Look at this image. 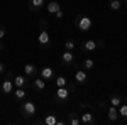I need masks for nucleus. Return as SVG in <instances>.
<instances>
[{
	"mask_svg": "<svg viewBox=\"0 0 127 125\" xmlns=\"http://www.w3.org/2000/svg\"><path fill=\"white\" fill-rule=\"evenodd\" d=\"M3 37H5V27H3V25H0V41H2Z\"/></svg>",
	"mask_w": 127,
	"mask_h": 125,
	"instance_id": "27",
	"label": "nucleus"
},
{
	"mask_svg": "<svg viewBox=\"0 0 127 125\" xmlns=\"http://www.w3.org/2000/svg\"><path fill=\"white\" fill-rule=\"evenodd\" d=\"M59 9H61V5H59V2H56V0H53V2L46 3V10H48L49 14H53V15H54Z\"/></svg>",
	"mask_w": 127,
	"mask_h": 125,
	"instance_id": "16",
	"label": "nucleus"
},
{
	"mask_svg": "<svg viewBox=\"0 0 127 125\" xmlns=\"http://www.w3.org/2000/svg\"><path fill=\"white\" fill-rule=\"evenodd\" d=\"M92 103H88V101H83V103H80V108H90Z\"/></svg>",
	"mask_w": 127,
	"mask_h": 125,
	"instance_id": "29",
	"label": "nucleus"
},
{
	"mask_svg": "<svg viewBox=\"0 0 127 125\" xmlns=\"http://www.w3.org/2000/svg\"><path fill=\"white\" fill-rule=\"evenodd\" d=\"M61 63H63V66H71L73 63H75V54H73V51H64L63 54H61Z\"/></svg>",
	"mask_w": 127,
	"mask_h": 125,
	"instance_id": "10",
	"label": "nucleus"
},
{
	"mask_svg": "<svg viewBox=\"0 0 127 125\" xmlns=\"http://www.w3.org/2000/svg\"><path fill=\"white\" fill-rule=\"evenodd\" d=\"M2 49H3V42L0 41V51H2Z\"/></svg>",
	"mask_w": 127,
	"mask_h": 125,
	"instance_id": "32",
	"label": "nucleus"
},
{
	"mask_svg": "<svg viewBox=\"0 0 127 125\" xmlns=\"http://www.w3.org/2000/svg\"><path fill=\"white\" fill-rule=\"evenodd\" d=\"M14 86H19V88L29 86V76H26V75H15L14 76Z\"/></svg>",
	"mask_w": 127,
	"mask_h": 125,
	"instance_id": "9",
	"label": "nucleus"
},
{
	"mask_svg": "<svg viewBox=\"0 0 127 125\" xmlns=\"http://www.w3.org/2000/svg\"><path fill=\"white\" fill-rule=\"evenodd\" d=\"M64 48L68 49V51H73V49L76 48V44H75V41H73V39H68V41L64 42Z\"/></svg>",
	"mask_w": 127,
	"mask_h": 125,
	"instance_id": "25",
	"label": "nucleus"
},
{
	"mask_svg": "<svg viewBox=\"0 0 127 125\" xmlns=\"http://www.w3.org/2000/svg\"><path fill=\"white\" fill-rule=\"evenodd\" d=\"M75 27L78 30H81V32H88V30H92V27H93V22H92V19L88 15L80 14V15H76V19H75Z\"/></svg>",
	"mask_w": 127,
	"mask_h": 125,
	"instance_id": "1",
	"label": "nucleus"
},
{
	"mask_svg": "<svg viewBox=\"0 0 127 125\" xmlns=\"http://www.w3.org/2000/svg\"><path fill=\"white\" fill-rule=\"evenodd\" d=\"M95 49H97V41H93V39L83 41L81 46H80V51H81V52H92V51H95Z\"/></svg>",
	"mask_w": 127,
	"mask_h": 125,
	"instance_id": "8",
	"label": "nucleus"
},
{
	"mask_svg": "<svg viewBox=\"0 0 127 125\" xmlns=\"http://www.w3.org/2000/svg\"><path fill=\"white\" fill-rule=\"evenodd\" d=\"M54 15H56V19H58V20H59V19H63V15H64V14H63V10L59 9V10H58V12H56V14H54Z\"/></svg>",
	"mask_w": 127,
	"mask_h": 125,
	"instance_id": "28",
	"label": "nucleus"
},
{
	"mask_svg": "<svg viewBox=\"0 0 127 125\" xmlns=\"http://www.w3.org/2000/svg\"><path fill=\"white\" fill-rule=\"evenodd\" d=\"M117 110H119V117H122V118L127 120V101L126 103H120V105L117 106Z\"/></svg>",
	"mask_w": 127,
	"mask_h": 125,
	"instance_id": "21",
	"label": "nucleus"
},
{
	"mask_svg": "<svg viewBox=\"0 0 127 125\" xmlns=\"http://www.w3.org/2000/svg\"><path fill=\"white\" fill-rule=\"evenodd\" d=\"M12 93H14V100H17V101H22V100L26 98V88L15 86V90H14Z\"/></svg>",
	"mask_w": 127,
	"mask_h": 125,
	"instance_id": "15",
	"label": "nucleus"
},
{
	"mask_svg": "<svg viewBox=\"0 0 127 125\" xmlns=\"http://www.w3.org/2000/svg\"><path fill=\"white\" fill-rule=\"evenodd\" d=\"M69 91L66 86H58L56 88V91H54V100H56V103L58 105H66L68 103V98H69Z\"/></svg>",
	"mask_w": 127,
	"mask_h": 125,
	"instance_id": "3",
	"label": "nucleus"
},
{
	"mask_svg": "<svg viewBox=\"0 0 127 125\" xmlns=\"http://www.w3.org/2000/svg\"><path fill=\"white\" fill-rule=\"evenodd\" d=\"M37 42H39V46L42 49H49V48H51V36H49L48 29H44V30H41V32H39Z\"/></svg>",
	"mask_w": 127,
	"mask_h": 125,
	"instance_id": "5",
	"label": "nucleus"
},
{
	"mask_svg": "<svg viewBox=\"0 0 127 125\" xmlns=\"http://www.w3.org/2000/svg\"><path fill=\"white\" fill-rule=\"evenodd\" d=\"M88 81V71H85V69H76V73H75V83L76 85H85Z\"/></svg>",
	"mask_w": 127,
	"mask_h": 125,
	"instance_id": "7",
	"label": "nucleus"
},
{
	"mask_svg": "<svg viewBox=\"0 0 127 125\" xmlns=\"http://www.w3.org/2000/svg\"><path fill=\"white\" fill-rule=\"evenodd\" d=\"M56 122H58L56 113H48V115L42 118V125H56Z\"/></svg>",
	"mask_w": 127,
	"mask_h": 125,
	"instance_id": "17",
	"label": "nucleus"
},
{
	"mask_svg": "<svg viewBox=\"0 0 127 125\" xmlns=\"http://www.w3.org/2000/svg\"><path fill=\"white\" fill-rule=\"evenodd\" d=\"M37 27H39V30L48 29V22H46V19H42V17H41V19L37 20Z\"/></svg>",
	"mask_w": 127,
	"mask_h": 125,
	"instance_id": "26",
	"label": "nucleus"
},
{
	"mask_svg": "<svg viewBox=\"0 0 127 125\" xmlns=\"http://www.w3.org/2000/svg\"><path fill=\"white\" fill-rule=\"evenodd\" d=\"M37 73H39V68L36 66V64H32V63H27V64L24 66V75H26V76H29V78L36 76Z\"/></svg>",
	"mask_w": 127,
	"mask_h": 125,
	"instance_id": "12",
	"label": "nucleus"
},
{
	"mask_svg": "<svg viewBox=\"0 0 127 125\" xmlns=\"http://www.w3.org/2000/svg\"><path fill=\"white\" fill-rule=\"evenodd\" d=\"M0 88H2L3 95H10L14 91V76H12V73H5V78H3Z\"/></svg>",
	"mask_w": 127,
	"mask_h": 125,
	"instance_id": "4",
	"label": "nucleus"
},
{
	"mask_svg": "<svg viewBox=\"0 0 127 125\" xmlns=\"http://www.w3.org/2000/svg\"><path fill=\"white\" fill-rule=\"evenodd\" d=\"M80 120L83 125H93L95 124V115L90 113V112H85V113H80Z\"/></svg>",
	"mask_w": 127,
	"mask_h": 125,
	"instance_id": "11",
	"label": "nucleus"
},
{
	"mask_svg": "<svg viewBox=\"0 0 127 125\" xmlns=\"http://www.w3.org/2000/svg\"><path fill=\"white\" fill-rule=\"evenodd\" d=\"M41 73V78L42 79H46V81H54V69L51 66H42L39 69Z\"/></svg>",
	"mask_w": 127,
	"mask_h": 125,
	"instance_id": "6",
	"label": "nucleus"
},
{
	"mask_svg": "<svg viewBox=\"0 0 127 125\" xmlns=\"http://www.w3.org/2000/svg\"><path fill=\"white\" fill-rule=\"evenodd\" d=\"M66 124H68L66 120H58V122H56V125H66Z\"/></svg>",
	"mask_w": 127,
	"mask_h": 125,
	"instance_id": "31",
	"label": "nucleus"
},
{
	"mask_svg": "<svg viewBox=\"0 0 127 125\" xmlns=\"http://www.w3.org/2000/svg\"><path fill=\"white\" fill-rule=\"evenodd\" d=\"M20 115L24 117V118H32V117L37 113V105L34 103V101H31V100H27V101H24L22 105H20Z\"/></svg>",
	"mask_w": 127,
	"mask_h": 125,
	"instance_id": "2",
	"label": "nucleus"
},
{
	"mask_svg": "<svg viewBox=\"0 0 127 125\" xmlns=\"http://www.w3.org/2000/svg\"><path fill=\"white\" fill-rule=\"evenodd\" d=\"M32 86L36 91H42L44 88H46V79H42V78H36L34 81H32Z\"/></svg>",
	"mask_w": 127,
	"mask_h": 125,
	"instance_id": "18",
	"label": "nucleus"
},
{
	"mask_svg": "<svg viewBox=\"0 0 127 125\" xmlns=\"http://www.w3.org/2000/svg\"><path fill=\"white\" fill-rule=\"evenodd\" d=\"M0 75H5V64L0 63Z\"/></svg>",
	"mask_w": 127,
	"mask_h": 125,
	"instance_id": "30",
	"label": "nucleus"
},
{
	"mask_svg": "<svg viewBox=\"0 0 127 125\" xmlns=\"http://www.w3.org/2000/svg\"><path fill=\"white\" fill-rule=\"evenodd\" d=\"M44 5H46V3H44V0H29V2H27V7H29V10H32V12L41 10Z\"/></svg>",
	"mask_w": 127,
	"mask_h": 125,
	"instance_id": "13",
	"label": "nucleus"
},
{
	"mask_svg": "<svg viewBox=\"0 0 127 125\" xmlns=\"http://www.w3.org/2000/svg\"><path fill=\"white\" fill-rule=\"evenodd\" d=\"M107 117H108V120L110 122H117L119 120V110H117V106H108V113H107Z\"/></svg>",
	"mask_w": 127,
	"mask_h": 125,
	"instance_id": "14",
	"label": "nucleus"
},
{
	"mask_svg": "<svg viewBox=\"0 0 127 125\" xmlns=\"http://www.w3.org/2000/svg\"><path fill=\"white\" fill-rule=\"evenodd\" d=\"M54 85H56V88L58 86H66V85H68V79L64 76H56L54 78Z\"/></svg>",
	"mask_w": 127,
	"mask_h": 125,
	"instance_id": "23",
	"label": "nucleus"
},
{
	"mask_svg": "<svg viewBox=\"0 0 127 125\" xmlns=\"http://www.w3.org/2000/svg\"><path fill=\"white\" fill-rule=\"evenodd\" d=\"M81 66H83L85 71H90V69L95 68V61H93L92 58H85V59H83V63H81Z\"/></svg>",
	"mask_w": 127,
	"mask_h": 125,
	"instance_id": "20",
	"label": "nucleus"
},
{
	"mask_svg": "<svg viewBox=\"0 0 127 125\" xmlns=\"http://www.w3.org/2000/svg\"><path fill=\"white\" fill-rule=\"evenodd\" d=\"M108 101H110V105H112V106H119L120 103H122V96H120V95H112Z\"/></svg>",
	"mask_w": 127,
	"mask_h": 125,
	"instance_id": "22",
	"label": "nucleus"
},
{
	"mask_svg": "<svg viewBox=\"0 0 127 125\" xmlns=\"http://www.w3.org/2000/svg\"><path fill=\"white\" fill-rule=\"evenodd\" d=\"M124 3H126V5H127V0H124Z\"/></svg>",
	"mask_w": 127,
	"mask_h": 125,
	"instance_id": "33",
	"label": "nucleus"
},
{
	"mask_svg": "<svg viewBox=\"0 0 127 125\" xmlns=\"http://www.w3.org/2000/svg\"><path fill=\"white\" fill-rule=\"evenodd\" d=\"M66 122H68V125H81V120H80L78 113H69Z\"/></svg>",
	"mask_w": 127,
	"mask_h": 125,
	"instance_id": "19",
	"label": "nucleus"
},
{
	"mask_svg": "<svg viewBox=\"0 0 127 125\" xmlns=\"http://www.w3.org/2000/svg\"><path fill=\"white\" fill-rule=\"evenodd\" d=\"M108 7L112 10H119L122 7V0H110V2H108Z\"/></svg>",
	"mask_w": 127,
	"mask_h": 125,
	"instance_id": "24",
	"label": "nucleus"
}]
</instances>
